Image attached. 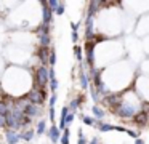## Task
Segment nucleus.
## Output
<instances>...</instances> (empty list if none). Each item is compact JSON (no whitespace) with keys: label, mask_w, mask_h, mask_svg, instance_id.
<instances>
[{"label":"nucleus","mask_w":149,"mask_h":144,"mask_svg":"<svg viewBox=\"0 0 149 144\" xmlns=\"http://www.w3.org/2000/svg\"><path fill=\"white\" fill-rule=\"evenodd\" d=\"M39 38H40V47H47L48 48L50 47V34H43V35H39Z\"/></svg>","instance_id":"4468645a"},{"label":"nucleus","mask_w":149,"mask_h":144,"mask_svg":"<svg viewBox=\"0 0 149 144\" xmlns=\"http://www.w3.org/2000/svg\"><path fill=\"white\" fill-rule=\"evenodd\" d=\"M93 48H95V42H87V43H85V51H87V63L90 64L91 67H93V64H95V51H93Z\"/></svg>","instance_id":"20e7f679"},{"label":"nucleus","mask_w":149,"mask_h":144,"mask_svg":"<svg viewBox=\"0 0 149 144\" xmlns=\"http://www.w3.org/2000/svg\"><path fill=\"white\" fill-rule=\"evenodd\" d=\"M45 128H47V122L45 120L39 122V125H37V134H43L45 133Z\"/></svg>","instance_id":"4be33fe9"},{"label":"nucleus","mask_w":149,"mask_h":144,"mask_svg":"<svg viewBox=\"0 0 149 144\" xmlns=\"http://www.w3.org/2000/svg\"><path fill=\"white\" fill-rule=\"evenodd\" d=\"M100 3H101V2H96V0H93V2L90 3V8H88V18H93V16L96 15Z\"/></svg>","instance_id":"9b49d317"},{"label":"nucleus","mask_w":149,"mask_h":144,"mask_svg":"<svg viewBox=\"0 0 149 144\" xmlns=\"http://www.w3.org/2000/svg\"><path fill=\"white\" fill-rule=\"evenodd\" d=\"M48 64H50L52 67L56 64V53H55V50H50V54H48Z\"/></svg>","instance_id":"412c9836"},{"label":"nucleus","mask_w":149,"mask_h":144,"mask_svg":"<svg viewBox=\"0 0 149 144\" xmlns=\"http://www.w3.org/2000/svg\"><path fill=\"white\" fill-rule=\"evenodd\" d=\"M82 99H84L82 96H80V98H77V99H72V101H71V104H69V107H68V109H71V112H74L75 109H77L79 106L82 104Z\"/></svg>","instance_id":"f3484780"},{"label":"nucleus","mask_w":149,"mask_h":144,"mask_svg":"<svg viewBox=\"0 0 149 144\" xmlns=\"http://www.w3.org/2000/svg\"><path fill=\"white\" fill-rule=\"evenodd\" d=\"M116 114L117 115H120V117H125V118H128V117H133V115L136 114V107L135 106H132V104H128V102H120V106L116 109Z\"/></svg>","instance_id":"f03ea898"},{"label":"nucleus","mask_w":149,"mask_h":144,"mask_svg":"<svg viewBox=\"0 0 149 144\" xmlns=\"http://www.w3.org/2000/svg\"><path fill=\"white\" fill-rule=\"evenodd\" d=\"M64 5H66L64 2H58V5H56V8H55L56 15H63V13H64Z\"/></svg>","instance_id":"5701e85b"},{"label":"nucleus","mask_w":149,"mask_h":144,"mask_svg":"<svg viewBox=\"0 0 149 144\" xmlns=\"http://www.w3.org/2000/svg\"><path fill=\"white\" fill-rule=\"evenodd\" d=\"M91 112H93V115L98 118V120H101V118H103V115H104V112L101 111L98 106H93V107H91Z\"/></svg>","instance_id":"6ab92c4d"},{"label":"nucleus","mask_w":149,"mask_h":144,"mask_svg":"<svg viewBox=\"0 0 149 144\" xmlns=\"http://www.w3.org/2000/svg\"><path fill=\"white\" fill-rule=\"evenodd\" d=\"M32 138H34V130H27L19 134V139H24V141H31Z\"/></svg>","instance_id":"a211bd4d"},{"label":"nucleus","mask_w":149,"mask_h":144,"mask_svg":"<svg viewBox=\"0 0 149 144\" xmlns=\"http://www.w3.org/2000/svg\"><path fill=\"white\" fill-rule=\"evenodd\" d=\"M8 112H10V104L5 102V101H0V117L5 118V115H7Z\"/></svg>","instance_id":"ddd939ff"},{"label":"nucleus","mask_w":149,"mask_h":144,"mask_svg":"<svg viewBox=\"0 0 149 144\" xmlns=\"http://www.w3.org/2000/svg\"><path fill=\"white\" fill-rule=\"evenodd\" d=\"M80 86L84 90H87L88 86H90V79H88V74H85V72L80 74Z\"/></svg>","instance_id":"f8f14e48"},{"label":"nucleus","mask_w":149,"mask_h":144,"mask_svg":"<svg viewBox=\"0 0 149 144\" xmlns=\"http://www.w3.org/2000/svg\"><path fill=\"white\" fill-rule=\"evenodd\" d=\"M47 83H48V69L45 66H42L36 70V85L34 86L43 90L47 86Z\"/></svg>","instance_id":"f257e3e1"},{"label":"nucleus","mask_w":149,"mask_h":144,"mask_svg":"<svg viewBox=\"0 0 149 144\" xmlns=\"http://www.w3.org/2000/svg\"><path fill=\"white\" fill-rule=\"evenodd\" d=\"M27 101H29L31 104H36V106L42 104V102L45 101V91L40 90V88H37V86H34V88L29 91V99H27Z\"/></svg>","instance_id":"7ed1b4c3"},{"label":"nucleus","mask_w":149,"mask_h":144,"mask_svg":"<svg viewBox=\"0 0 149 144\" xmlns=\"http://www.w3.org/2000/svg\"><path fill=\"white\" fill-rule=\"evenodd\" d=\"M71 29H72V32H77L79 24H77V22H72V24H71Z\"/></svg>","instance_id":"473e14b6"},{"label":"nucleus","mask_w":149,"mask_h":144,"mask_svg":"<svg viewBox=\"0 0 149 144\" xmlns=\"http://www.w3.org/2000/svg\"><path fill=\"white\" fill-rule=\"evenodd\" d=\"M82 120H84V123H87V125H93L95 123V118L88 117V115H82Z\"/></svg>","instance_id":"bb28decb"},{"label":"nucleus","mask_w":149,"mask_h":144,"mask_svg":"<svg viewBox=\"0 0 149 144\" xmlns=\"http://www.w3.org/2000/svg\"><path fill=\"white\" fill-rule=\"evenodd\" d=\"M55 104H56V93L52 95V98H50V107H55Z\"/></svg>","instance_id":"7c9ffc66"},{"label":"nucleus","mask_w":149,"mask_h":144,"mask_svg":"<svg viewBox=\"0 0 149 144\" xmlns=\"http://www.w3.org/2000/svg\"><path fill=\"white\" fill-rule=\"evenodd\" d=\"M40 106H36V104H29L26 109H24V115L29 118H34V117H39L40 115Z\"/></svg>","instance_id":"39448f33"},{"label":"nucleus","mask_w":149,"mask_h":144,"mask_svg":"<svg viewBox=\"0 0 149 144\" xmlns=\"http://www.w3.org/2000/svg\"><path fill=\"white\" fill-rule=\"evenodd\" d=\"M90 144H100V139H98V138H93V139L90 141Z\"/></svg>","instance_id":"72a5a7b5"},{"label":"nucleus","mask_w":149,"mask_h":144,"mask_svg":"<svg viewBox=\"0 0 149 144\" xmlns=\"http://www.w3.org/2000/svg\"><path fill=\"white\" fill-rule=\"evenodd\" d=\"M133 122L138 123L139 127H146V123H148V112L141 111V112H138L136 115H133Z\"/></svg>","instance_id":"423d86ee"},{"label":"nucleus","mask_w":149,"mask_h":144,"mask_svg":"<svg viewBox=\"0 0 149 144\" xmlns=\"http://www.w3.org/2000/svg\"><path fill=\"white\" fill-rule=\"evenodd\" d=\"M74 54H75V58H77L79 61H82V48L79 47V45L74 47Z\"/></svg>","instance_id":"b1692460"},{"label":"nucleus","mask_w":149,"mask_h":144,"mask_svg":"<svg viewBox=\"0 0 149 144\" xmlns=\"http://www.w3.org/2000/svg\"><path fill=\"white\" fill-rule=\"evenodd\" d=\"M71 38H72V42H74V43H75V42H77V40H79V34H77V32H72V35H71Z\"/></svg>","instance_id":"2f4dec72"},{"label":"nucleus","mask_w":149,"mask_h":144,"mask_svg":"<svg viewBox=\"0 0 149 144\" xmlns=\"http://www.w3.org/2000/svg\"><path fill=\"white\" fill-rule=\"evenodd\" d=\"M135 144H144V141L139 139V138H136V139H135Z\"/></svg>","instance_id":"c9c22d12"},{"label":"nucleus","mask_w":149,"mask_h":144,"mask_svg":"<svg viewBox=\"0 0 149 144\" xmlns=\"http://www.w3.org/2000/svg\"><path fill=\"white\" fill-rule=\"evenodd\" d=\"M69 128H64L63 130V136H61V144H69Z\"/></svg>","instance_id":"aec40b11"},{"label":"nucleus","mask_w":149,"mask_h":144,"mask_svg":"<svg viewBox=\"0 0 149 144\" xmlns=\"http://www.w3.org/2000/svg\"><path fill=\"white\" fill-rule=\"evenodd\" d=\"M36 32L39 35H43V34H50V26L48 24H40L39 27L36 29Z\"/></svg>","instance_id":"dca6fc26"},{"label":"nucleus","mask_w":149,"mask_h":144,"mask_svg":"<svg viewBox=\"0 0 149 144\" xmlns=\"http://www.w3.org/2000/svg\"><path fill=\"white\" fill-rule=\"evenodd\" d=\"M50 90L53 91V95L56 93V90H58V80H50Z\"/></svg>","instance_id":"a878e982"},{"label":"nucleus","mask_w":149,"mask_h":144,"mask_svg":"<svg viewBox=\"0 0 149 144\" xmlns=\"http://www.w3.org/2000/svg\"><path fill=\"white\" fill-rule=\"evenodd\" d=\"M90 90H91V98H93V101H95V102H98V101L101 99V98H100V95H98V91L93 88V86H91Z\"/></svg>","instance_id":"cd10ccee"},{"label":"nucleus","mask_w":149,"mask_h":144,"mask_svg":"<svg viewBox=\"0 0 149 144\" xmlns=\"http://www.w3.org/2000/svg\"><path fill=\"white\" fill-rule=\"evenodd\" d=\"M79 144H87V139H85V136H84V130L82 128H79Z\"/></svg>","instance_id":"393cba45"},{"label":"nucleus","mask_w":149,"mask_h":144,"mask_svg":"<svg viewBox=\"0 0 149 144\" xmlns=\"http://www.w3.org/2000/svg\"><path fill=\"white\" fill-rule=\"evenodd\" d=\"M42 5H43V22L42 24L50 26V22H52V10L47 6V2H42Z\"/></svg>","instance_id":"1a4fd4ad"},{"label":"nucleus","mask_w":149,"mask_h":144,"mask_svg":"<svg viewBox=\"0 0 149 144\" xmlns=\"http://www.w3.org/2000/svg\"><path fill=\"white\" fill-rule=\"evenodd\" d=\"M3 127H5V118L0 117V128H3Z\"/></svg>","instance_id":"f704fd0d"},{"label":"nucleus","mask_w":149,"mask_h":144,"mask_svg":"<svg viewBox=\"0 0 149 144\" xmlns=\"http://www.w3.org/2000/svg\"><path fill=\"white\" fill-rule=\"evenodd\" d=\"M48 54H50V48H47V47H40L37 50V56L40 58V63L45 67H47V63H48Z\"/></svg>","instance_id":"0eeeda50"},{"label":"nucleus","mask_w":149,"mask_h":144,"mask_svg":"<svg viewBox=\"0 0 149 144\" xmlns=\"http://www.w3.org/2000/svg\"><path fill=\"white\" fill-rule=\"evenodd\" d=\"M18 141H19V134L13 130H8L7 131V143L8 144H16Z\"/></svg>","instance_id":"9d476101"},{"label":"nucleus","mask_w":149,"mask_h":144,"mask_svg":"<svg viewBox=\"0 0 149 144\" xmlns=\"http://www.w3.org/2000/svg\"><path fill=\"white\" fill-rule=\"evenodd\" d=\"M96 125H98V130L100 131H112L114 130V125H106V123H103L101 120H98Z\"/></svg>","instance_id":"2eb2a0df"},{"label":"nucleus","mask_w":149,"mask_h":144,"mask_svg":"<svg viewBox=\"0 0 149 144\" xmlns=\"http://www.w3.org/2000/svg\"><path fill=\"white\" fill-rule=\"evenodd\" d=\"M74 118H75L74 112H71V114H68V115H66V118H64V123H72V122H74Z\"/></svg>","instance_id":"c85d7f7f"},{"label":"nucleus","mask_w":149,"mask_h":144,"mask_svg":"<svg viewBox=\"0 0 149 144\" xmlns=\"http://www.w3.org/2000/svg\"><path fill=\"white\" fill-rule=\"evenodd\" d=\"M48 138L50 139H52V143H58L59 141V130H58V127H56V125H53V127H50V130H48Z\"/></svg>","instance_id":"6e6552de"},{"label":"nucleus","mask_w":149,"mask_h":144,"mask_svg":"<svg viewBox=\"0 0 149 144\" xmlns=\"http://www.w3.org/2000/svg\"><path fill=\"white\" fill-rule=\"evenodd\" d=\"M50 120L52 122H55V118H56V115H55V107H50Z\"/></svg>","instance_id":"c756f323"}]
</instances>
